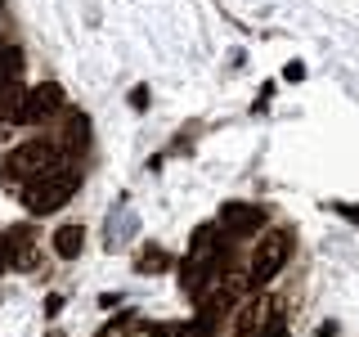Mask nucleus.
I'll use <instances>...</instances> for the list:
<instances>
[{"mask_svg": "<svg viewBox=\"0 0 359 337\" xmlns=\"http://www.w3.org/2000/svg\"><path fill=\"white\" fill-rule=\"evenodd\" d=\"M216 220H220V230L229 234V239H243V234H252L256 225L265 220V211H261V207H252V202H224Z\"/></svg>", "mask_w": 359, "mask_h": 337, "instance_id": "nucleus-3", "label": "nucleus"}, {"mask_svg": "<svg viewBox=\"0 0 359 337\" xmlns=\"http://www.w3.org/2000/svg\"><path fill=\"white\" fill-rule=\"evenodd\" d=\"M314 337H337V324H319V333Z\"/></svg>", "mask_w": 359, "mask_h": 337, "instance_id": "nucleus-12", "label": "nucleus"}, {"mask_svg": "<svg viewBox=\"0 0 359 337\" xmlns=\"http://www.w3.org/2000/svg\"><path fill=\"white\" fill-rule=\"evenodd\" d=\"M81 247H86V230H81V225H59V230H54V256L72 261V256H81Z\"/></svg>", "mask_w": 359, "mask_h": 337, "instance_id": "nucleus-5", "label": "nucleus"}, {"mask_svg": "<svg viewBox=\"0 0 359 337\" xmlns=\"http://www.w3.org/2000/svg\"><path fill=\"white\" fill-rule=\"evenodd\" d=\"M63 108H67L63 86L41 81L36 90H27V121H32V117H54V112H63Z\"/></svg>", "mask_w": 359, "mask_h": 337, "instance_id": "nucleus-4", "label": "nucleus"}, {"mask_svg": "<svg viewBox=\"0 0 359 337\" xmlns=\"http://www.w3.org/2000/svg\"><path fill=\"white\" fill-rule=\"evenodd\" d=\"M283 77H287V81H301V77H306V63H287Z\"/></svg>", "mask_w": 359, "mask_h": 337, "instance_id": "nucleus-11", "label": "nucleus"}, {"mask_svg": "<svg viewBox=\"0 0 359 337\" xmlns=\"http://www.w3.org/2000/svg\"><path fill=\"white\" fill-rule=\"evenodd\" d=\"M81 189V176L76 171H63V166H54V171L36 176L27 189H22V207L32 211V216H45V211H59L67 198Z\"/></svg>", "mask_w": 359, "mask_h": 337, "instance_id": "nucleus-1", "label": "nucleus"}, {"mask_svg": "<svg viewBox=\"0 0 359 337\" xmlns=\"http://www.w3.org/2000/svg\"><path fill=\"white\" fill-rule=\"evenodd\" d=\"M5 270H14V243H9V234H0V275Z\"/></svg>", "mask_w": 359, "mask_h": 337, "instance_id": "nucleus-10", "label": "nucleus"}, {"mask_svg": "<svg viewBox=\"0 0 359 337\" xmlns=\"http://www.w3.org/2000/svg\"><path fill=\"white\" fill-rule=\"evenodd\" d=\"M287 256H292V239L283 230H274L269 239L252 252V270H247V288H265L269 279L278 275V270L287 265Z\"/></svg>", "mask_w": 359, "mask_h": 337, "instance_id": "nucleus-2", "label": "nucleus"}, {"mask_svg": "<svg viewBox=\"0 0 359 337\" xmlns=\"http://www.w3.org/2000/svg\"><path fill=\"white\" fill-rule=\"evenodd\" d=\"M328 207L337 211V216H346L351 225H359V202H341V198H337V202H328Z\"/></svg>", "mask_w": 359, "mask_h": 337, "instance_id": "nucleus-9", "label": "nucleus"}, {"mask_svg": "<svg viewBox=\"0 0 359 337\" xmlns=\"http://www.w3.org/2000/svg\"><path fill=\"white\" fill-rule=\"evenodd\" d=\"M0 9H5V0H0Z\"/></svg>", "mask_w": 359, "mask_h": 337, "instance_id": "nucleus-13", "label": "nucleus"}, {"mask_svg": "<svg viewBox=\"0 0 359 337\" xmlns=\"http://www.w3.org/2000/svg\"><path fill=\"white\" fill-rule=\"evenodd\" d=\"M171 261L162 256V247H144L140 256H135V270H144V275H157V270H166Z\"/></svg>", "mask_w": 359, "mask_h": 337, "instance_id": "nucleus-7", "label": "nucleus"}, {"mask_svg": "<svg viewBox=\"0 0 359 337\" xmlns=\"http://www.w3.org/2000/svg\"><path fill=\"white\" fill-rule=\"evenodd\" d=\"M126 104H130L135 112H144V108H149V104H153V95H149V86H130V90H126Z\"/></svg>", "mask_w": 359, "mask_h": 337, "instance_id": "nucleus-8", "label": "nucleus"}, {"mask_svg": "<svg viewBox=\"0 0 359 337\" xmlns=\"http://www.w3.org/2000/svg\"><path fill=\"white\" fill-rule=\"evenodd\" d=\"M22 63H27V59H22V50H18V45H0V90H9V86L18 81Z\"/></svg>", "mask_w": 359, "mask_h": 337, "instance_id": "nucleus-6", "label": "nucleus"}]
</instances>
